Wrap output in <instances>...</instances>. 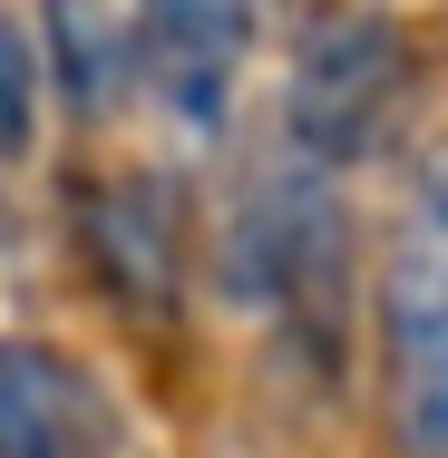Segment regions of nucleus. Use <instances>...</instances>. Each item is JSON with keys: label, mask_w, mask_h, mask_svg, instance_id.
<instances>
[{"label": "nucleus", "mask_w": 448, "mask_h": 458, "mask_svg": "<svg viewBox=\"0 0 448 458\" xmlns=\"http://www.w3.org/2000/svg\"><path fill=\"white\" fill-rule=\"evenodd\" d=\"M215 274L283 342L332 352L342 312H351V195H342V176L273 137V157L234 185V215L215 234Z\"/></svg>", "instance_id": "1"}, {"label": "nucleus", "mask_w": 448, "mask_h": 458, "mask_svg": "<svg viewBox=\"0 0 448 458\" xmlns=\"http://www.w3.org/2000/svg\"><path fill=\"white\" fill-rule=\"evenodd\" d=\"M370 332H380V400L400 458H448V137L419 157L400 225L380 244Z\"/></svg>", "instance_id": "2"}, {"label": "nucleus", "mask_w": 448, "mask_h": 458, "mask_svg": "<svg viewBox=\"0 0 448 458\" xmlns=\"http://www.w3.org/2000/svg\"><path fill=\"white\" fill-rule=\"evenodd\" d=\"M410 98H419V49L390 10H322L302 39H292V69H283V147L351 176L360 157H380L400 127H410Z\"/></svg>", "instance_id": "3"}, {"label": "nucleus", "mask_w": 448, "mask_h": 458, "mask_svg": "<svg viewBox=\"0 0 448 458\" xmlns=\"http://www.w3.org/2000/svg\"><path fill=\"white\" fill-rule=\"evenodd\" d=\"M195 215H185L176 176H156V166H117V176H79L69 195V234H79V254H89L97 293L127 312V322H176L185 312V234Z\"/></svg>", "instance_id": "4"}, {"label": "nucleus", "mask_w": 448, "mask_h": 458, "mask_svg": "<svg viewBox=\"0 0 448 458\" xmlns=\"http://www.w3.org/2000/svg\"><path fill=\"white\" fill-rule=\"evenodd\" d=\"M0 458H156L137 410L59 342L0 332Z\"/></svg>", "instance_id": "5"}, {"label": "nucleus", "mask_w": 448, "mask_h": 458, "mask_svg": "<svg viewBox=\"0 0 448 458\" xmlns=\"http://www.w3.org/2000/svg\"><path fill=\"white\" fill-rule=\"evenodd\" d=\"M283 0H137V89L185 127H224V107L244 89V59L264 39Z\"/></svg>", "instance_id": "6"}, {"label": "nucleus", "mask_w": 448, "mask_h": 458, "mask_svg": "<svg viewBox=\"0 0 448 458\" xmlns=\"http://www.w3.org/2000/svg\"><path fill=\"white\" fill-rule=\"evenodd\" d=\"M39 79H59L69 117H117L137 98V30L117 0H39Z\"/></svg>", "instance_id": "7"}, {"label": "nucleus", "mask_w": 448, "mask_h": 458, "mask_svg": "<svg viewBox=\"0 0 448 458\" xmlns=\"http://www.w3.org/2000/svg\"><path fill=\"white\" fill-rule=\"evenodd\" d=\"M39 137V39L0 10V157H30Z\"/></svg>", "instance_id": "8"}]
</instances>
